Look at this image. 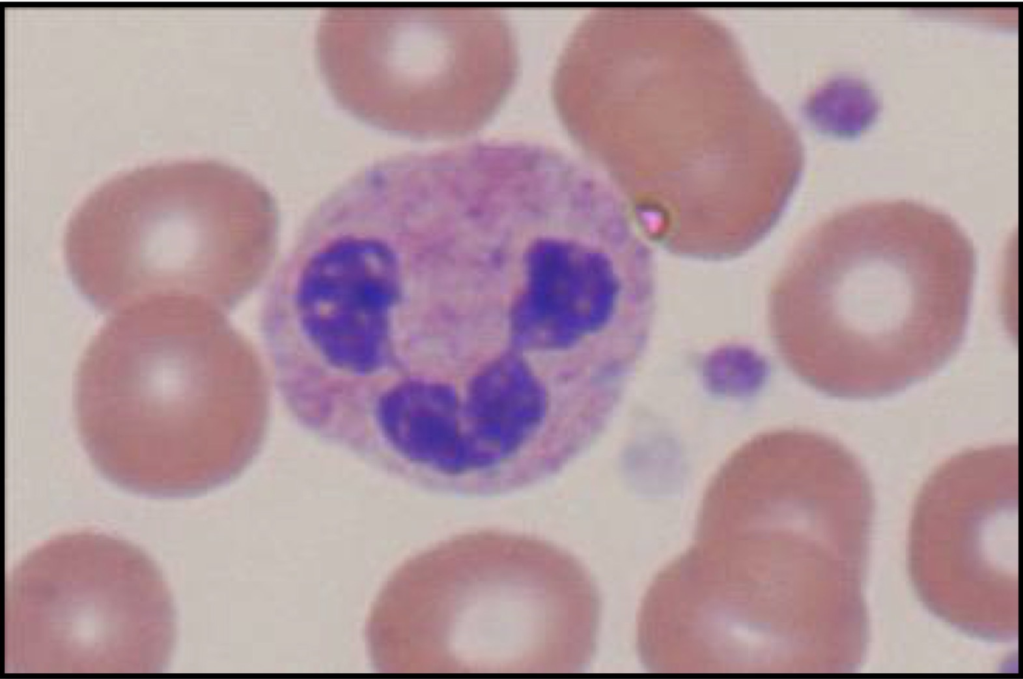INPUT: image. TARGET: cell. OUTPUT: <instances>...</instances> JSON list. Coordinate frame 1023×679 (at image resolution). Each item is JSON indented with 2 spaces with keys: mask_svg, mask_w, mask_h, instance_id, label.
I'll return each mask as SVG.
<instances>
[{
  "mask_svg": "<svg viewBox=\"0 0 1023 679\" xmlns=\"http://www.w3.org/2000/svg\"><path fill=\"white\" fill-rule=\"evenodd\" d=\"M871 514L832 483L759 474L703 497L639 615L694 673H846L868 639Z\"/></svg>",
  "mask_w": 1023,
  "mask_h": 679,
  "instance_id": "obj_1",
  "label": "cell"
},
{
  "mask_svg": "<svg viewBox=\"0 0 1023 679\" xmlns=\"http://www.w3.org/2000/svg\"><path fill=\"white\" fill-rule=\"evenodd\" d=\"M976 269L948 215L907 201L855 205L795 245L773 282L768 322L786 366L829 396H889L958 351Z\"/></svg>",
  "mask_w": 1023,
  "mask_h": 679,
  "instance_id": "obj_2",
  "label": "cell"
},
{
  "mask_svg": "<svg viewBox=\"0 0 1023 679\" xmlns=\"http://www.w3.org/2000/svg\"><path fill=\"white\" fill-rule=\"evenodd\" d=\"M203 305L161 299L116 312L82 355L79 436L98 472L124 490L190 497L236 465L235 347Z\"/></svg>",
  "mask_w": 1023,
  "mask_h": 679,
  "instance_id": "obj_3",
  "label": "cell"
},
{
  "mask_svg": "<svg viewBox=\"0 0 1023 679\" xmlns=\"http://www.w3.org/2000/svg\"><path fill=\"white\" fill-rule=\"evenodd\" d=\"M412 564L416 670L575 673L590 665L600 597L568 550L479 529L439 542Z\"/></svg>",
  "mask_w": 1023,
  "mask_h": 679,
  "instance_id": "obj_4",
  "label": "cell"
},
{
  "mask_svg": "<svg viewBox=\"0 0 1023 679\" xmlns=\"http://www.w3.org/2000/svg\"><path fill=\"white\" fill-rule=\"evenodd\" d=\"M272 220L266 192L231 166H143L109 179L75 210L65 232L66 266L102 312L160 299L225 303L235 291L243 232Z\"/></svg>",
  "mask_w": 1023,
  "mask_h": 679,
  "instance_id": "obj_5",
  "label": "cell"
},
{
  "mask_svg": "<svg viewBox=\"0 0 1023 679\" xmlns=\"http://www.w3.org/2000/svg\"><path fill=\"white\" fill-rule=\"evenodd\" d=\"M9 673H154L175 640L172 598L152 560L102 533L62 534L6 585Z\"/></svg>",
  "mask_w": 1023,
  "mask_h": 679,
  "instance_id": "obj_6",
  "label": "cell"
},
{
  "mask_svg": "<svg viewBox=\"0 0 1023 679\" xmlns=\"http://www.w3.org/2000/svg\"><path fill=\"white\" fill-rule=\"evenodd\" d=\"M1018 452L958 454L924 484L909 533L923 603L956 628L1007 642L1018 632Z\"/></svg>",
  "mask_w": 1023,
  "mask_h": 679,
  "instance_id": "obj_7",
  "label": "cell"
},
{
  "mask_svg": "<svg viewBox=\"0 0 1023 679\" xmlns=\"http://www.w3.org/2000/svg\"><path fill=\"white\" fill-rule=\"evenodd\" d=\"M445 23L444 13L431 8L326 9L316 55L335 101L386 132L444 133V92H460L454 85L460 89L468 73L461 46L445 40Z\"/></svg>",
  "mask_w": 1023,
  "mask_h": 679,
  "instance_id": "obj_8",
  "label": "cell"
}]
</instances>
